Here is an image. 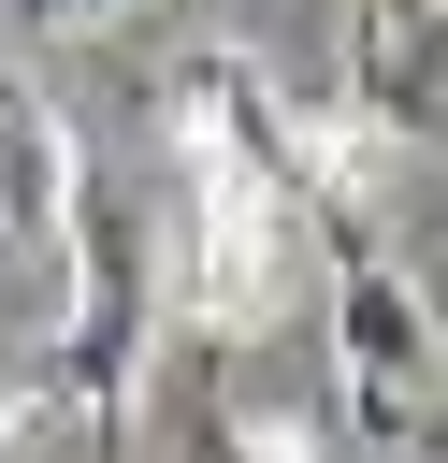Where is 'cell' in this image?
<instances>
[{
  "label": "cell",
  "mask_w": 448,
  "mask_h": 463,
  "mask_svg": "<svg viewBox=\"0 0 448 463\" xmlns=\"http://www.w3.org/2000/svg\"><path fill=\"white\" fill-rule=\"evenodd\" d=\"M289 232H303L289 188L188 174V232H173V304H188V333H217V347L275 333V304H289Z\"/></svg>",
  "instance_id": "cell-2"
},
{
  "label": "cell",
  "mask_w": 448,
  "mask_h": 463,
  "mask_svg": "<svg viewBox=\"0 0 448 463\" xmlns=\"http://www.w3.org/2000/svg\"><path fill=\"white\" fill-rule=\"evenodd\" d=\"M72 318H58V362H72V420L87 434H130V391H145V333H159V260L116 203L72 217Z\"/></svg>",
  "instance_id": "cell-3"
},
{
  "label": "cell",
  "mask_w": 448,
  "mask_h": 463,
  "mask_svg": "<svg viewBox=\"0 0 448 463\" xmlns=\"http://www.w3.org/2000/svg\"><path fill=\"white\" fill-rule=\"evenodd\" d=\"M72 217H87V145H72V116L29 72H0V246H29L58 275L72 260Z\"/></svg>",
  "instance_id": "cell-4"
},
{
  "label": "cell",
  "mask_w": 448,
  "mask_h": 463,
  "mask_svg": "<svg viewBox=\"0 0 448 463\" xmlns=\"http://www.w3.org/2000/svg\"><path fill=\"white\" fill-rule=\"evenodd\" d=\"M347 116L376 145L448 116V14H347Z\"/></svg>",
  "instance_id": "cell-5"
},
{
  "label": "cell",
  "mask_w": 448,
  "mask_h": 463,
  "mask_svg": "<svg viewBox=\"0 0 448 463\" xmlns=\"http://www.w3.org/2000/svg\"><path fill=\"white\" fill-rule=\"evenodd\" d=\"M332 362H347V405H361L376 449H390V434L434 405V376H448V318H434V289H419L361 217H332Z\"/></svg>",
  "instance_id": "cell-1"
}]
</instances>
